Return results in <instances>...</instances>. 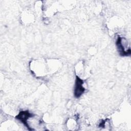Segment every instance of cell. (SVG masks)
I'll use <instances>...</instances> for the list:
<instances>
[{
    "instance_id": "3",
    "label": "cell",
    "mask_w": 131,
    "mask_h": 131,
    "mask_svg": "<svg viewBox=\"0 0 131 131\" xmlns=\"http://www.w3.org/2000/svg\"><path fill=\"white\" fill-rule=\"evenodd\" d=\"M34 116V115L30 113L28 111H21L15 117V118L20 120L26 127H27L30 130H31L29 125H28V119Z\"/></svg>"
},
{
    "instance_id": "1",
    "label": "cell",
    "mask_w": 131,
    "mask_h": 131,
    "mask_svg": "<svg viewBox=\"0 0 131 131\" xmlns=\"http://www.w3.org/2000/svg\"><path fill=\"white\" fill-rule=\"evenodd\" d=\"M116 44L118 52L121 56H127L130 55V49L127 48V41L125 38L118 36Z\"/></svg>"
},
{
    "instance_id": "2",
    "label": "cell",
    "mask_w": 131,
    "mask_h": 131,
    "mask_svg": "<svg viewBox=\"0 0 131 131\" xmlns=\"http://www.w3.org/2000/svg\"><path fill=\"white\" fill-rule=\"evenodd\" d=\"M83 80L82 79H81L78 76H76L74 90V94L75 98H79L85 92V89L83 85Z\"/></svg>"
}]
</instances>
